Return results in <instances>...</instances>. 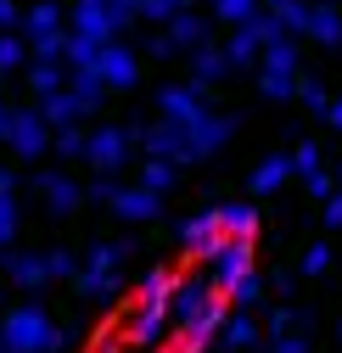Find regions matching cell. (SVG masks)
Segmentation results:
<instances>
[{
  "label": "cell",
  "mask_w": 342,
  "mask_h": 353,
  "mask_svg": "<svg viewBox=\"0 0 342 353\" xmlns=\"http://www.w3.org/2000/svg\"><path fill=\"white\" fill-rule=\"evenodd\" d=\"M180 353H197V347H180Z\"/></svg>",
  "instance_id": "obj_30"
},
{
  "label": "cell",
  "mask_w": 342,
  "mask_h": 353,
  "mask_svg": "<svg viewBox=\"0 0 342 353\" xmlns=\"http://www.w3.org/2000/svg\"><path fill=\"white\" fill-rule=\"evenodd\" d=\"M213 213H219V230L225 236H252V241H259V213H252V202H219Z\"/></svg>",
  "instance_id": "obj_11"
},
{
  "label": "cell",
  "mask_w": 342,
  "mask_h": 353,
  "mask_svg": "<svg viewBox=\"0 0 342 353\" xmlns=\"http://www.w3.org/2000/svg\"><path fill=\"white\" fill-rule=\"evenodd\" d=\"M23 62V46L17 39H0V68H17Z\"/></svg>",
  "instance_id": "obj_23"
},
{
  "label": "cell",
  "mask_w": 342,
  "mask_h": 353,
  "mask_svg": "<svg viewBox=\"0 0 342 353\" xmlns=\"http://www.w3.org/2000/svg\"><path fill=\"white\" fill-rule=\"evenodd\" d=\"M202 270H208V281H213V292H219V297H230L247 275H259V247H252V236H230L219 252H213L208 263H202Z\"/></svg>",
  "instance_id": "obj_3"
},
{
  "label": "cell",
  "mask_w": 342,
  "mask_h": 353,
  "mask_svg": "<svg viewBox=\"0 0 342 353\" xmlns=\"http://www.w3.org/2000/svg\"><path fill=\"white\" fill-rule=\"evenodd\" d=\"M168 336H180V331H174V314H168V303H146V297H135V303L118 314V342L135 347V353H157Z\"/></svg>",
  "instance_id": "obj_2"
},
{
  "label": "cell",
  "mask_w": 342,
  "mask_h": 353,
  "mask_svg": "<svg viewBox=\"0 0 342 353\" xmlns=\"http://www.w3.org/2000/svg\"><path fill=\"white\" fill-rule=\"evenodd\" d=\"M0 135H12V112H6V101H0Z\"/></svg>",
  "instance_id": "obj_26"
},
{
  "label": "cell",
  "mask_w": 342,
  "mask_h": 353,
  "mask_svg": "<svg viewBox=\"0 0 342 353\" xmlns=\"http://www.w3.org/2000/svg\"><path fill=\"white\" fill-rule=\"evenodd\" d=\"M12 236H17V202H12V196H0V252L12 247Z\"/></svg>",
  "instance_id": "obj_19"
},
{
  "label": "cell",
  "mask_w": 342,
  "mask_h": 353,
  "mask_svg": "<svg viewBox=\"0 0 342 353\" xmlns=\"http://www.w3.org/2000/svg\"><path fill=\"white\" fill-rule=\"evenodd\" d=\"M0 353H6V342H0Z\"/></svg>",
  "instance_id": "obj_31"
},
{
  "label": "cell",
  "mask_w": 342,
  "mask_h": 353,
  "mask_svg": "<svg viewBox=\"0 0 342 353\" xmlns=\"http://www.w3.org/2000/svg\"><path fill=\"white\" fill-rule=\"evenodd\" d=\"M331 123H336V129H342V101H336V107H331Z\"/></svg>",
  "instance_id": "obj_27"
},
{
  "label": "cell",
  "mask_w": 342,
  "mask_h": 353,
  "mask_svg": "<svg viewBox=\"0 0 342 353\" xmlns=\"http://www.w3.org/2000/svg\"><path fill=\"white\" fill-rule=\"evenodd\" d=\"M135 6L152 12V17H168V12H174V0H135Z\"/></svg>",
  "instance_id": "obj_24"
},
{
  "label": "cell",
  "mask_w": 342,
  "mask_h": 353,
  "mask_svg": "<svg viewBox=\"0 0 342 353\" xmlns=\"http://www.w3.org/2000/svg\"><path fill=\"white\" fill-rule=\"evenodd\" d=\"M259 342H264V325L252 320V314H241V308H236V314L225 320V331H219V347H230V353H247V347H259Z\"/></svg>",
  "instance_id": "obj_9"
},
{
  "label": "cell",
  "mask_w": 342,
  "mask_h": 353,
  "mask_svg": "<svg viewBox=\"0 0 342 353\" xmlns=\"http://www.w3.org/2000/svg\"><path fill=\"white\" fill-rule=\"evenodd\" d=\"M96 73H101V84H135V57L123 51V46H101V57H96Z\"/></svg>",
  "instance_id": "obj_10"
},
{
  "label": "cell",
  "mask_w": 342,
  "mask_h": 353,
  "mask_svg": "<svg viewBox=\"0 0 342 353\" xmlns=\"http://www.w3.org/2000/svg\"><path fill=\"white\" fill-rule=\"evenodd\" d=\"M336 342H342V320H336Z\"/></svg>",
  "instance_id": "obj_28"
},
{
  "label": "cell",
  "mask_w": 342,
  "mask_h": 353,
  "mask_svg": "<svg viewBox=\"0 0 342 353\" xmlns=\"http://www.w3.org/2000/svg\"><path fill=\"white\" fill-rule=\"evenodd\" d=\"M292 168H297V163H286V157H264L259 168H252V191H259V196H270V191H281V180H286Z\"/></svg>",
  "instance_id": "obj_13"
},
{
  "label": "cell",
  "mask_w": 342,
  "mask_h": 353,
  "mask_svg": "<svg viewBox=\"0 0 342 353\" xmlns=\"http://www.w3.org/2000/svg\"><path fill=\"white\" fill-rule=\"evenodd\" d=\"M112 213L130 219V225H146V219H157V191H146V185H118Z\"/></svg>",
  "instance_id": "obj_8"
},
{
  "label": "cell",
  "mask_w": 342,
  "mask_h": 353,
  "mask_svg": "<svg viewBox=\"0 0 342 353\" xmlns=\"http://www.w3.org/2000/svg\"><path fill=\"white\" fill-rule=\"evenodd\" d=\"M123 152H130V141H123L118 129H101V135L90 141V157H96L101 168H118V163H123Z\"/></svg>",
  "instance_id": "obj_14"
},
{
  "label": "cell",
  "mask_w": 342,
  "mask_h": 353,
  "mask_svg": "<svg viewBox=\"0 0 342 353\" xmlns=\"http://www.w3.org/2000/svg\"><path fill=\"white\" fill-rule=\"evenodd\" d=\"M174 236H180V247H185L197 263H208L213 252L230 241V236L219 230V213H191V219H180V230H174Z\"/></svg>",
  "instance_id": "obj_5"
},
{
  "label": "cell",
  "mask_w": 342,
  "mask_h": 353,
  "mask_svg": "<svg viewBox=\"0 0 342 353\" xmlns=\"http://www.w3.org/2000/svg\"><path fill=\"white\" fill-rule=\"evenodd\" d=\"M292 331H303V314L286 308V303H275L270 314H264V336H292Z\"/></svg>",
  "instance_id": "obj_15"
},
{
  "label": "cell",
  "mask_w": 342,
  "mask_h": 353,
  "mask_svg": "<svg viewBox=\"0 0 342 353\" xmlns=\"http://www.w3.org/2000/svg\"><path fill=\"white\" fill-rule=\"evenodd\" d=\"M6 141H12L23 157H39V152H46V123L23 112V118H12V135H6Z\"/></svg>",
  "instance_id": "obj_12"
},
{
  "label": "cell",
  "mask_w": 342,
  "mask_h": 353,
  "mask_svg": "<svg viewBox=\"0 0 342 353\" xmlns=\"http://www.w3.org/2000/svg\"><path fill=\"white\" fill-rule=\"evenodd\" d=\"M141 185H146V191H157V196H163V191H168V185H174V174H168V163H152V168H146V174H141Z\"/></svg>",
  "instance_id": "obj_21"
},
{
  "label": "cell",
  "mask_w": 342,
  "mask_h": 353,
  "mask_svg": "<svg viewBox=\"0 0 342 353\" xmlns=\"http://www.w3.org/2000/svg\"><path fill=\"white\" fill-rule=\"evenodd\" d=\"M0 320H6V303H0Z\"/></svg>",
  "instance_id": "obj_29"
},
{
  "label": "cell",
  "mask_w": 342,
  "mask_h": 353,
  "mask_svg": "<svg viewBox=\"0 0 342 353\" xmlns=\"http://www.w3.org/2000/svg\"><path fill=\"white\" fill-rule=\"evenodd\" d=\"M213 297H219V292H213V281H208V275H180L174 297H168V314H174V331H185V325L202 314V308L213 303Z\"/></svg>",
  "instance_id": "obj_6"
},
{
  "label": "cell",
  "mask_w": 342,
  "mask_h": 353,
  "mask_svg": "<svg viewBox=\"0 0 342 353\" xmlns=\"http://www.w3.org/2000/svg\"><path fill=\"white\" fill-rule=\"evenodd\" d=\"M252 12H259V0H219V17H236V23H247Z\"/></svg>",
  "instance_id": "obj_22"
},
{
  "label": "cell",
  "mask_w": 342,
  "mask_h": 353,
  "mask_svg": "<svg viewBox=\"0 0 342 353\" xmlns=\"http://www.w3.org/2000/svg\"><path fill=\"white\" fill-rule=\"evenodd\" d=\"M6 281L17 286V292H46V286H57L51 281V258L46 252H17V258H6Z\"/></svg>",
  "instance_id": "obj_7"
},
{
  "label": "cell",
  "mask_w": 342,
  "mask_h": 353,
  "mask_svg": "<svg viewBox=\"0 0 342 353\" xmlns=\"http://www.w3.org/2000/svg\"><path fill=\"white\" fill-rule=\"evenodd\" d=\"M264 353H309V331H292V336H264Z\"/></svg>",
  "instance_id": "obj_18"
},
{
  "label": "cell",
  "mask_w": 342,
  "mask_h": 353,
  "mask_svg": "<svg viewBox=\"0 0 342 353\" xmlns=\"http://www.w3.org/2000/svg\"><path fill=\"white\" fill-rule=\"evenodd\" d=\"M0 342H6V353H62L68 347V325L51 314L46 303H17L6 308V320H0Z\"/></svg>",
  "instance_id": "obj_1"
},
{
  "label": "cell",
  "mask_w": 342,
  "mask_h": 353,
  "mask_svg": "<svg viewBox=\"0 0 342 353\" xmlns=\"http://www.w3.org/2000/svg\"><path fill=\"white\" fill-rule=\"evenodd\" d=\"M331 263H336V258H331V247H325V241H314V247L303 252V275H309V281H320V275H331Z\"/></svg>",
  "instance_id": "obj_16"
},
{
  "label": "cell",
  "mask_w": 342,
  "mask_h": 353,
  "mask_svg": "<svg viewBox=\"0 0 342 353\" xmlns=\"http://www.w3.org/2000/svg\"><path fill=\"white\" fill-rule=\"evenodd\" d=\"M118 258H123V247H90V252H84V263H79L73 292H79L84 303H107V297H118V292H123Z\"/></svg>",
  "instance_id": "obj_4"
},
{
  "label": "cell",
  "mask_w": 342,
  "mask_h": 353,
  "mask_svg": "<svg viewBox=\"0 0 342 353\" xmlns=\"http://www.w3.org/2000/svg\"><path fill=\"white\" fill-rule=\"evenodd\" d=\"M46 202H51L57 213H68V208L79 202V191H73L68 180H57V174H46Z\"/></svg>",
  "instance_id": "obj_17"
},
{
  "label": "cell",
  "mask_w": 342,
  "mask_h": 353,
  "mask_svg": "<svg viewBox=\"0 0 342 353\" xmlns=\"http://www.w3.org/2000/svg\"><path fill=\"white\" fill-rule=\"evenodd\" d=\"M325 219H331V225H342V196H331V202H325Z\"/></svg>",
  "instance_id": "obj_25"
},
{
  "label": "cell",
  "mask_w": 342,
  "mask_h": 353,
  "mask_svg": "<svg viewBox=\"0 0 342 353\" xmlns=\"http://www.w3.org/2000/svg\"><path fill=\"white\" fill-rule=\"evenodd\" d=\"M259 297H264V275H247V281H241V286L230 292V303H236V308H252Z\"/></svg>",
  "instance_id": "obj_20"
}]
</instances>
